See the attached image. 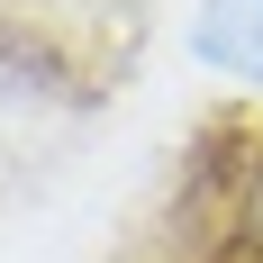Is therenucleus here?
<instances>
[{
  "label": "nucleus",
  "mask_w": 263,
  "mask_h": 263,
  "mask_svg": "<svg viewBox=\"0 0 263 263\" xmlns=\"http://www.w3.org/2000/svg\"><path fill=\"white\" fill-rule=\"evenodd\" d=\"M218 263H263V145L236 155V182H227V236Z\"/></svg>",
  "instance_id": "nucleus-2"
},
{
  "label": "nucleus",
  "mask_w": 263,
  "mask_h": 263,
  "mask_svg": "<svg viewBox=\"0 0 263 263\" xmlns=\"http://www.w3.org/2000/svg\"><path fill=\"white\" fill-rule=\"evenodd\" d=\"M191 46L209 54V64H227V73H254L263 82V0H200Z\"/></svg>",
  "instance_id": "nucleus-1"
}]
</instances>
